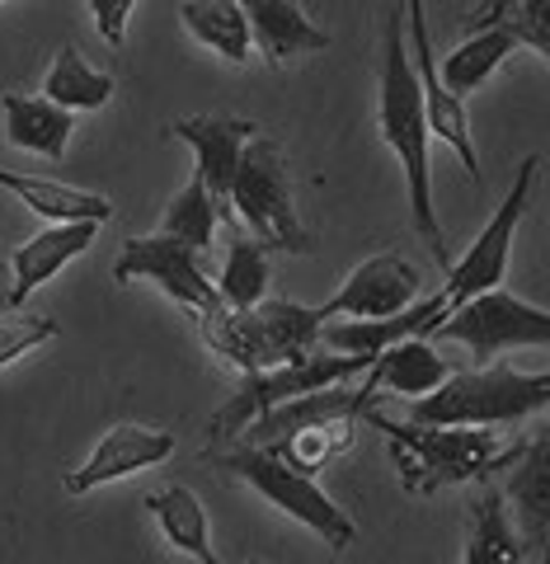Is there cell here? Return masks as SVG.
Returning <instances> with one entry per match:
<instances>
[{"label":"cell","mask_w":550,"mask_h":564,"mask_svg":"<svg viewBox=\"0 0 550 564\" xmlns=\"http://www.w3.org/2000/svg\"><path fill=\"white\" fill-rule=\"evenodd\" d=\"M377 132L396 161L405 170V193H410V226L419 231V240L433 250L438 269L447 273V240H442L438 226V203H433V165H429V118H423V95H419V76L410 62V47H405V10L386 14L381 29V80H377Z\"/></svg>","instance_id":"1"},{"label":"cell","mask_w":550,"mask_h":564,"mask_svg":"<svg viewBox=\"0 0 550 564\" xmlns=\"http://www.w3.org/2000/svg\"><path fill=\"white\" fill-rule=\"evenodd\" d=\"M377 433H386L390 456L400 466V489L405 494H438L452 485L489 480L494 470L513 466L522 443L504 447L494 429H475V423H414V419H386L377 404L363 414Z\"/></svg>","instance_id":"2"},{"label":"cell","mask_w":550,"mask_h":564,"mask_svg":"<svg viewBox=\"0 0 550 564\" xmlns=\"http://www.w3.org/2000/svg\"><path fill=\"white\" fill-rule=\"evenodd\" d=\"M550 404L546 372H513V367H471V372H447L433 391L414 395V423H475V429H508Z\"/></svg>","instance_id":"3"},{"label":"cell","mask_w":550,"mask_h":564,"mask_svg":"<svg viewBox=\"0 0 550 564\" xmlns=\"http://www.w3.org/2000/svg\"><path fill=\"white\" fill-rule=\"evenodd\" d=\"M198 329L203 344L217 358H226L236 372L292 362L321 344V315H315V306H296V302H259L250 311H230L217 302L198 311Z\"/></svg>","instance_id":"4"},{"label":"cell","mask_w":550,"mask_h":564,"mask_svg":"<svg viewBox=\"0 0 550 564\" xmlns=\"http://www.w3.org/2000/svg\"><path fill=\"white\" fill-rule=\"evenodd\" d=\"M203 456H207L212 466L230 470L236 480H245V485L259 494V499H269L282 518H292V522L306 527V532H315V536L330 545V551H348V545L358 541V522H353L344 508L334 503L321 485H315V475L288 466L278 452L255 447V443H236V447H226V452L222 447H207Z\"/></svg>","instance_id":"5"},{"label":"cell","mask_w":550,"mask_h":564,"mask_svg":"<svg viewBox=\"0 0 550 564\" xmlns=\"http://www.w3.org/2000/svg\"><path fill=\"white\" fill-rule=\"evenodd\" d=\"M226 207L240 226H250V236L263 250L311 254V236L292 203L288 155H282L273 137H250L240 147L236 174H230V188H226Z\"/></svg>","instance_id":"6"},{"label":"cell","mask_w":550,"mask_h":564,"mask_svg":"<svg viewBox=\"0 0 550 564\" xmlns=\"http://www.w3.org/2000/svg\"><path fill=\"white\" fill-rule=\"evenodd\" d=\"M537 170H541V155H527V161L518 165V174H513L508 198L499 203V212L489 217L485 231L475 236L466 259L447 263V278H442V288L433 296H423V302H414L419 306V334H429L442 321V315H447L452 306H461L466 296L485 292V288H499V282L508 278V250H513V236H518V226H522L527 207H531Z\"/></svg>","instance_id":"7"},{"label":"cell","mask_w":550,"mask_h":564,"mask_svg":"<svg viewBox=\"0 0 550 564\" xmlns=\"http://www.w3.org/2000/svg\"><path fill=\"white\" fill-rule=\"evenodd\" d=\"M423 339L461 344L475 358V367H485L508 348H550V311L531 306L504 288H485L452 306Z\"/></svg>","instance_id":"8"},{"label":"cell","mask_w":550,"mask_h":564,"mask_svg":"<svg viewBox=\"0 0 550 564\" xmlns=\"http://www.w3.org/2000/svg\"><path fill=\"white\" fill-rule=\"evenodd\" d=\"M363 372H367V358H353V352H315V348L292 362L240 372V391L212 414L207 433H212V443H226V437H236L250 419L273 410L278 400H292L301 391H321V386H334V381H353Z\"/></svg>","instance_id":"9"},{"label":"cell","mask_w":550,"mask_h":564,"mask_svg":"<svg viewBox=\"0 0 550 564\" xmlns=\"http://www.w3.org/2000/svg\"><path fill=\"white\" fill-rule=\"evenodd\" d=\"M114 278L122 282V288L137 282V278H147L170 296V302H180L188 311H207V306L222 302L217 288H212V278H207V269H203V254L188 250L184 240H174L165 231L122 245V254L114 263Z\"/></svg>","instance_id":"10"},{"label":"cell","mask_w":550,"mask_h":564,"mask_svg":"<svg viewBox=\"0 0 550 564\" xmlns=\"http://www.w3.org/2000/svg\"><path fill=\"white\" fill-rule=\"evenodd\" d=\"M405 29H410V62H414V76H419L429 132H438L456 151V161H461V170H466L471 180H481V155H475V141H471L466 104L442 90V80H438V52H433L429 10H423V0H405Z\"/></svg>","instance_id":"11"},{"label":"cell","mask_w":550,"mask_h":564,"mask_svg":"<svg viewBox=\"0 0 550 564\" xmlns=\"http://www.w3.org/2000/svg\"><path fill=\"white\" fill-rule=\"evenodd\" d=\"M371 404H381V386L363 372V386L334 381V386H321V391H301L292 400H278L273 410H263L259 419L245 423L236 437H240V443H255V447H269V443H278V437H288V433L315 429V423L363 419Z\"/></svg>","instance_id":"12"},{"label":"cell","mask_w":550,"mask_h":564,"mask_svg":"<svg viewBox=\"0 0 550 564\" xmlns=\"http://www.w3.org/2000/svg\"><path fill=\"white\" fill-rule=\"evenodd\" d=\"M419 292H423V278H419V269L410 259L371 254V259H363L358 269L339 282V292H334L330 302L315 306V315H321V325L334 321V315H353V321H381V315H396L410 302H419Z\"/></svg>","instance_id":"13"},{"label":"cell","mask_w":550,"mask_h":564,"mask_svg":"<svg viewBox=\"0 0 550 564\" xmlns=\"http://www.w3.org/2000/svg\"><path fill=\"white\" fill-rule=\"evenodd\" d=\"M174 452V433L165 429H151V423H118L99 437V447L90 452V462L66 470L62 489L66 494H90L99 485H114V480H128V475L147 470V466H161L165 456Z\"/></svg>","instance_id":"14"},{"label":"cell","mask_w":550,"mask_h":564,"mask_svg":"<svg viewBox=\"0 0 550 564\" xmlns=\"http://www.w3.org/2000/svg\"><path fill=\"white\" fill-rule=\"evenodd\" d=\"M170 132L180 141H188L193 155H198V180L207 184L212 203H217V217H230V207H226L230 174H236L240 147L259 128L250 118H230V113H193V118H174Z\"/></svg>","instance_id":"15"},{"label":"cell","mask_w":550,"mask_h":564,"mask_svg":"<svg viewBox=\"0 0 550 564\" xmlns=\"http://www.w3.org/2000/svg\"><path fill=\"white\" fill-rule=\"evenodd\" d=\"M508 499L518 508V527H522V545L527 560H546V541H550V433H531L522 452L513 456V480H508Z\"/></svg>","instance_id":"16"},{"label":"cell","mask_w":550,"mask_h":564,"mask_svg":"<svg viewBox=\"0 0 550 564\" xmlns=\"http://www.w3.org/2000/svg\"><path fill=\"white\" fill-rule=\"evenodd\" d=\"M104 221H52L47 231H39L33 240H24L20 250L10 254V269H14V282H10V302L24 306L29 292H39L47 278H57L71 259H80L85 250L95 245Z\"/></svg>","instance_id":"17"},{"label":"cell","mask_w":550,"mask_h":564,"mask_svg":"<svg viewBox=\"0 0 550 564\" xmlns=\"http://www.w3.org/2000/svg\"><path fill=\"white\" fill-rule=\"evenodd\" d=\"M240 10L250 24V43L269 66H288L292 57L330 47V33L315 29L296 0H240Z\"/></svg>","instance_id":"18"},{"label":"cell","mask_w":550,"mask_h":564,"mask_svg":"<svg viewBox=\"0 0 550 564\" xmlns=\"http://www.w3.org/2000/svg\"><path fill=\"white\" fill-rule=\"evenodd\" d=\"M0 113H6V141L14 151H33L43 161H62L71 147V132H76V113L62 109L52 99H33V95H6L0 99Z\"/></svg>","instance_id":"19"},{"label":"cell","mask_w":550,"mask_h":564,"mask_svg":"<svg viewBox=\"0 0 550 564\" xmlns=\"http://www.w3.org/2000/svg\"><path fill=\"white\" fill-rule=\"evenodd\" d=\"M447 358H438V344L423 339V334H410V339H396L390 348H381L377 358L367 362V377L390 395H423L433 391L438 381H447Z\"/></svg>","instance_id":"20"},{"label":"cell","mask_w":550,"mask_h":564,"mask_svg":"<svg viewBox=\"0 0 550 564\" xmlns=\"http://www.w3.org/2000/svg\"><path fill=\"white\" fill-rule=\"evenodd\" d=\"M147 508H151L155 527H161V536L174 545V551H184L188 560H198V564H217L222 560L217 551H212L207 508L188 485H165V489L147 494Z\"/></svg>","instance_id":"21"},{"label":"cell","mask_w":550,"mask_h":564,"mask_svg":"<svg viewBox=\"0 0 550 564\" xmlns=\"http://www.w3.org/2000/svg\"><path fill=\"white\" fill-rule=\"evenodd\" d=\"M0 188L24 198L29 212H39L47 221H109L114 217V203L104 193L90 188H71L57 180H33V174H14V170H0Z\"/></svg>","instance_id":"22"},{"label":"cell","mask_w":550,"mask_h":564,"mask_svg":"<svg viewBox=\"0 0 550 564\" xmlns=\"http://www.w3.org/2000/svg\"><path fill=\"white\" fill-rule=\"evenodd\" d=\"M43 99L62 104L71 113H90V109H104V104L114 99V76L109 70H95L80 57L76 43H62L57 57L47 66V76H43Z\"/></svg>","instance_id":"23"},{"label":"cell","mask_w":550,"mask_h":564,"mask_svg":"<svg viewBox=\"0 0 550 564\" xmlns=\"http://www.w3.org/2000/svg\"><path fill=\"white\" fill-rule=\"evenodd\" d=\"M518 47L513 43V33L508 29H475L466 43H461L452 57H442V66H438V80H442V90L447 95H456V99H466V95H475L481 85L499 70V62L508 57V52Z\"/></svg>","instance_id":"24"},{"label":"cell","mask_w":550,"mask_h":564,"mask_svg":"<svg viewBox=\"0 0 550 564\" xmlns=\"http://www.w3.org/2000/svg\"><path fill=\"white\" fill-rule=\"evenodd\" d=\"M180 20L207 52H217L236 66L250 62V24H245L240 0H184Z\"/></svg>","instance_id":"25"},{"label":"cell","mask_w":550,"mask_h":564,"mask_svg":"<svg viewBox=\"0 0 550 564\" xmlns=\"http://www.w3.org/2000/svg\"><path fill=\"white\" fill-rule=\"evenodd\" d=\"M466 564H522L527 551L518 532L508 522V508H504V494L499 489H481L471 503V541H466Z\"/></svg>","instance_id":"26"},{"label":"cell","mask_w":550,"mask_h":564,"mask_svg":"<svg viewBox=\"0 0 550 564\" xmlns=\"http://www.w3.org/2000/svg\"><path fill=\"white\" fill-rule=\"evenodd\" d=\"M217 296L222 306L230 311H250L269 296V250L250 236H236L226 245V263H222V278H217Z\"/></svg>","instance_id":"27"},{"label":"cell","mask_w":550,"mask_h":564,"mask_svg":"<svg viewBox=\"0 0 550 564\" xmlns=\"http://www.w3.org/2000/svg\"><path fill=\"white\" fill-rule=\"evenodd\" d=\"M471 24L508 29L518 47H531L541 62H550V0H485L471 14Z\"/></svg>","instance_id":"28"},{"label":"cell","mask_w":550,"mask_h":564,"mask_svg":"<svg viewBox=\"0 0 550 564\" xmlns=\"http://www.w3.org/2000/svg\"><path fill=\"white\" fill-rule=\"evenodd\" d=\"M363 419H334V423H315V429H301V433H288L278 437V443H269V452H278L288 466L296 470H325L334 456L353 447V429H358Z\"/></svg>","instance_id":"29"},{"label":"cell","mask_w":550,"mask_h":564,"mask_svg":"<svg viewBox=\"0 0 550 564\" xmlns=\"http://www.w3.org/2000/svg\"><path fill=\"white\" fill-rule=\"evenodd\" d=\"M217 203H212V193L207 184L198 180V170H193V180L174 193L170 207H165V217H161V231L174 236V240H184L188 250H207L212 245V231H217Z\"/></svg>","instance_id":"30"},{"label":"cell","mask_w":550,"mask_h":564,"mask_svg":"<svg viewBox=\"0 0 550 564\" xmlns=\"http://www.w3.org/2000/svg\"><path fill=\"white\" fill-rule=\"evenodd\" d=\"M47 339H57V321L14 306L10 315H0V367H10L14 358H24V352H33Z\"/></svg>","instance_id":"31"},{"label":"cell","mask_w":550,"mask_h":564,"mask_svg":"<svg viewBox=\"0 0 550 564\" xmlns=\"http://www.w3.org/2000/svg\"><path fill=\"white\" fill-rule=\"evenodd\" d=\"M85 6H90V20H95V29H99V39L109 43V47H122L137 0H85Z\"/></svg>","instance_id":"32"},{"label":"cell","mask_w":550,"mask_h":564,"mask_svg":"<svg viewBox=\"0 0 550 564\" xmlns=\"http://www.w3.org/2000/svg\"><path fill=\"white\" fill-rule=\"evenodd\" d=\"M0 273H6V254H0Z\"/></svg>","instance_id":"33"},{"label":"cell","mask_w":550,"mask_h":564,"mask_svg":"<svg viewBox=\"0 0 550 564\" xmlns=\"http://www.w3.org/2000/svg\"><path fill=\"white\" fill-rule=\"evenodd\" d=\"M0 6H6V0H0Z\"/></svg>","instance_id":"34"}]
</instances>
